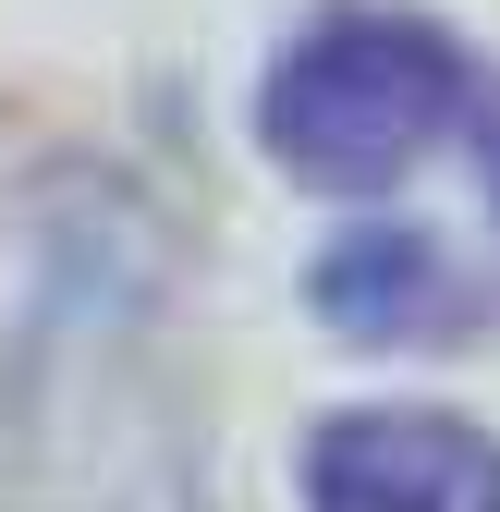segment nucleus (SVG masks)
Returning <instances> with one entry per match:
<instances>
[{
	"mask_svg": "<svg viewBox=\"0 0 500 512\" xmlns=\"http://www.w3.org/2000/svg\"><path fill=\"white\" fill-rule=\"evenodd\" d=\"M305 512H500V427L440 403H354L305 439Z\"/></svg>",
	"mask_w": 500,
	"mask_h": 512,
	"instance_id": "2",
	"label": "nucleus"
},
{
	"mask_svg": "<svg viewBox=\"0 0 500 512\" xmlns=\"http://www.w3.org/2000/svg\"><path fill=\"white\" fill-rule=\"evenodd\" d=\"M305 305H318L342 342H452V330L488 317V293L452 269V244L440 232H403V220L330 244L318 281H305Z\"/></svg>",
	"mask_w": 500,
	"mask_h": 512,
	"instance_id": "3",
	"label": "nucleus"
},
{
	"mask_svg": "<svg viewBox=\"0 0 500 512\" xmlns=\"http://www.w3.org/2000/svg\"><path fill=\"white\" fill-rule=\"evenodd\" d=\"M464 110H476V74H464V49L440 25H415V13H330V25H305L269 61L257 147L293 183H318V196H366V183L415 171Z\"/></svg>",
	"mask_w": 500,
	"mask_h": 512,
	"instance_id": "1",
	"label": "nucleus"
},
{
	"mask_svg": "<svg viewBox=\"0 0 500 512\" xmlns=\"http://www.w3.org/2000/svg\"><path fill=\"white\" fill-rule=\"evenodd\" d=\"M488 183H500V135H488Z\"/></svg>",
	"mask_w": 500,
	"mask_h": 512,
	"instance_id": "4",
	"label": "nucleus"
}]
</instances>
